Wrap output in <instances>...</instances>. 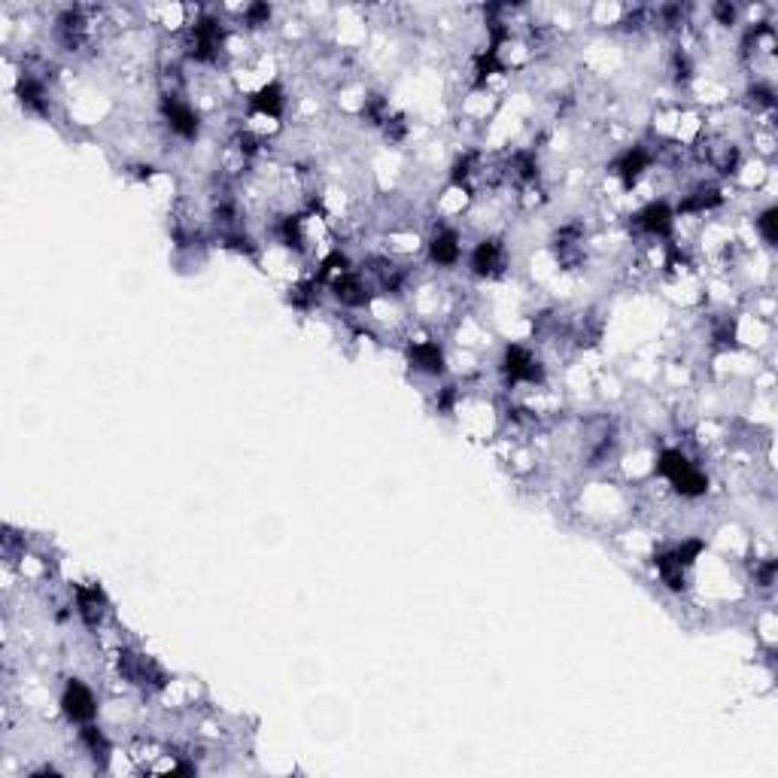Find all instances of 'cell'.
<instances>
[{
  "mask_svg": "<svg viewBox=\"0 0 778 778\" xmlns=\"http://www.w3.org/2000/svg\"><path fill=\"white\" fill-rule=\"evenodd\" d=\"M657 471H660V475L675 487V493H681L684 499L706 496V489H709V478L693 466L684 450H675V447L663 450L660 459H657Z\"/></svg>",
  "mask_w": 778,
  "mask_h": 778,
  "instance_id": "obj_1",
  "label": "cell"
},
{
  "mask_svg": "<svg viewBox=\"0 0 778 778\" xmlns=\"http://www.w3.org/2000/svg\"><path fill=\"white\" fill-rule=\"evenodd\" d=\"M61 711L70 724H79V727H86L98 718V699H95V693H91V688L86 681L70 678L68 684H64Z\"/></svg>",
  "mask_w": 778,
  "mask_h": 778,
  "instance_id": "obj_2",
  "label": "cell"
},
{
  "mask_svg": "<svg viewBox=\"0 0 778 778\" xmlns=\"http://www.w3.org/2000/svg\"><path fill=\"white\" fill-rule=\"evenodd\" d=\"M502 374L508 384H541L544 381V368L535 359L530 350L520 344H508L505 356H502Z\"/></svg>",
  "mask_w": 778,
  "mask_h": 778,
  "instance_id": "obj_3",
  "label": "cell"
},
{
  "mask_svg": "<svg viewBox=\"0 0 778 778\" xmlns=\"http://www.w3.org/2000/svg\"><path fill=\"white\" fill-rule=\"evenodd\" d=\"M189 49L198 61L216 58V52L222 49V25L213 18H198L189 27Z\"/></svg>",
  "mask_w": 778,
  "mask_h": 778,
  "instance_id": "obj_4",
  "label": "cell"
},
{
  "mask_svg": "<svg viewBox=\"0 0 778 778\" xmlns=\"http://www.w3.org/2000/svg\"><path fill=\"white\" fill-rule=\"evenodd\" d=\"M162 110H164V119H168V125H171L173 134L186 137V141H194V137H198V128H201L198 113H194L186 100H180L177 95H168V98H164Z\"/></svg>",
  "mask_w": 778,
  "mask_h": 778,
  "instance_id": "obj_5",
  "label": "cell"
},
{
  "mask_svg": "<svg viewBox=\"0 0 778 778\" xmlns=\"http://www.w3.org/2000/svg\"><path fill=\"white\" fill-rule=\"evenodd\" d=\"M505 262H508L505 247H502V240H496V237L480 240V244L471 249V271H475L478 277H496V274H502Z\"/></svg>",
  "mask_w": 778,
  "mask_h": 778,
  "instance_id": "obj_6",
  "label": "cell"
},
{
  "mask_svg": "<svg viewBox=\"0 0 778 778\" xmlns=\"http://www.w3.org/2000/svg\"><path fill=\"white\" fill-rule=\"evenodd\" d=\"M636 226L654 237H669L675 228V213L666 201H654L645 210L636 213Z\"/></svg>",
  "mask_w": 778,
  "mask_h": 778,
  "instance_id": "obj_7",
  "label": "cell"
},
{
  "mask_svg": "<svg viewBox=\"0 0 778 778\" xmlns=\"http://www.w3.org/2000/svg\"><path fill=\"white\" fill-rule=\"evenodd\" d=\"M331 292H335V299H338L341 304H347V308H363V304L372 301L365 280H363V277H359L356 271L338 274L335 280H331Z\"/></svg>",
  "mask_w": 778,
  "mask_h": 778,
  "instance_id": "obj_8",
  "label": "cell"
},
{
  "mask_svg": "<svg viewBox=\"0 0 778 778\" xmlns=\"http://www.w3.org/2000/svg\"><path fill=\"white\" fill-rule=\"evenodd\" d=\"M462 256V244L459 235L453 228H438L429 240V258L441 268H453Z\"/></svg>",
  "mask_w": 778,
  "mask_h": 778,
  "instance_id": "obj_9",
  "label": "cell"
},
{
  "mask_svg": "<svg viewBox=\"0 0 778 778\" xmlns=\"http://www.w3.org/2000/svg\"><path fill=\"white\" fill-rule=\"evenodd\" d=\"M107 611V596L98 584H89V587H77V615L86 620L89 626H98L100 617Z\"/></svg>",
  "mask_w": 778,
  "mask_h": 778,
  "instance_id": "obj_10",
  "label": "cell"
},
{
  "mask_svg": "<svg viewBox=\"0 0 778 778\" xmlns=\"http://www.w3.org/2000/svg\"><path fill=\"white\" fill-rule=\"evenodd\" d=\"M407 356H411V365L416 368V372L432 374V377L444 374V350L435 344V341H420V344L411 347V353Z\"/></svg>",
  "mask_w": 778,
  "mask_h": 778,
  "instance_id": "obj_11",
  "label": "cell"
},
{
  "mask_svg": "<svg viewBox=\"0 0 778 778\" xmlns=\"http://www.w3.org/2000/svg\"><path fill=\"white\" fill-rule=\"evenodd\" d=\"M647 164H651V155H647L642 146H633V150H626L615 162V173L624 180V186H636L638 177L647 171Z\"/></svg>",
  "mask_w": 778,
  "mask_h": 778,
  "instance_id": "obj_12",
  "label": "cell"
},
{
  "mask_svg": "<svg viewBox=\"0 0 778 778\" xmlns=\"http://www.w3.org/2000/svg\"><path fill=\"white\" fill-rule=\"evenodd\" d=\"M249 107H253L256 113L277 119L286 107V91L280 89V82H268V86H262L253 98H249Z\"/></svg>",
  "mask_w": 778,
  "mask_h": 778,
  "instance_id": "obj_13",
  "label": "cell"
},
{
  "mask_svg": "<svg viewBox=\"0 0 778 778\" xmlns=\"http://www.w3.org/2000/svg\"><path fill=\"white\" fill-rule=\"evenodd\" d=\"M654 566H657V572H660V581L666 584V587L675 590V593L684 590V575H688V566H681V562L672 557V551L669 553H657Z\"/></svg>",
  "mask_w": 778,
  "mask_h": 778,
  "instance_id": "obj_14",
  "label": "cell"
},
{
  "mask_svg": "<svg viewBox=\"0 0 778 778\" xmlns=\"http://www.w3.org/2000/svg\"><path fill=\"white\" fill-rule=\"evenodd\" d=\"M79 742L89 748V754L95 757V763L100 761V766H104L110 761V742H107V736L100 733L95 724H86L79 730Z\"/></svg>",
  "mask_w": 778,
  "mask_h": 778,
  "instance_id": "obj_15",
  "label": "cell"
},
{
  "mask_svg": "<svg viewBox=\"0 0 778 778\" xmlns=\"http://www.w3.org/2000/svg\"><path fill=\"white\" fill-rule=\"evenodd\" d=\"M757 231H761L763 244L775 247V240H778V210L775 207H766L761 216H757Z\"/></svg>",
  "mask_w": 778,
  "mask_h": 778,
  "instance_id": "obj_16",
  "label": "cell"
}]
</instances>
